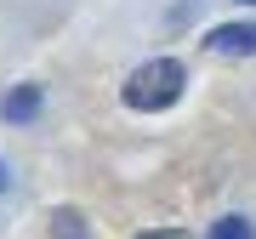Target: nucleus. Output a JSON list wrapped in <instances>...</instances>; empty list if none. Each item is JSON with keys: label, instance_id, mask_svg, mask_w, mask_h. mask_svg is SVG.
<instances>
[{"label": "nucleus", "instance_id": "nucleus-1", "mask_svg": "<svg viewBox=\"0 0 256 239\" xmlns=\"http://www.w3.org/2000/svg\"><path fill=\"white\" fill-rule=\"evenodd\" d=\"M182 86H188V68L176 63V57H148L142 68H131V80H126V108H137V114H154V108H171L176 97H182Z\"/></svg>", "mask_w": 256, "mask_h": 239}, {"label": "nucleus", "instance_id": "nucleus-2", "mask_svg": "<svg viewBox=\"0 0 256 239\" xmlns=\"http://www.w3.org/2000/svg\"><path fill=\"white\" fill-rule=\"evenodd\" d=\"M205 46L216 57H250L256 52V23H222V28H210Z\"/></svg>", "mask_w": 256, "mask_h": 239}, {"label": "nucleus", "instance_id": "nucleus-3", "mask_svg": "<svg viewBox=\"0 0 256 239\" xmlns=\"http://www.w3.org/2000/svg\"><path fill=\"white\" fill-rule=\"evenodd\" d=\"M0 114H6V120H34V114H40V86H18V92H6Z\"/></svg>", "mask_w": 256, "mask_h": 239}, {"label": "nucleus", "instance_id": "nucleus-4", "mask_svg": "<svg viewBox=\"0 0 256 239\" xmlns=\"http://www.w3.org/2000/svg\"><path fill=\"white\" fill-rule=\"evenodd\" d=\"M210 239H256V228H250V216H222L210 228Z\"/></svg>", "mask_w": 256, "mask_h": 239}, {"label": "nucleus", "instance_id": "nucleus-5", "mask_svg": "<svg viewBox=\"0 0 256 239\" xmlns=\"http://www.w3.org/2000/svg\"><path fill=\"white\" fill-rule=\"evenodd\" d=\"M52 222H57V234H63V239H80V216H74V211H57Z\"/></svg>", "mask_w": 256, "mask_h": 239}, {"label": "nucleus", "instance_id": "nucleus-6", "mask_svg": "<svg viewBox=\"0 0 256 239\" xmlns=\"http://www.w3.org/2000/svg\"><path fill=\"white\" fill-rule=\"evenodd\" d=\"M137 239H188V228H148V234H137Z\"/></svg>", "mask_w": 256, "mask_h": 239}, {"label": "nucleus", "instance_id": "nucleus-7", "mask_svg": "<svg viewBox=\"0 0 256 239\" xmlns=\"http://www.w3.org/2000/svg\"><path fill=\"white\" fill-rule=\"evenodd\" d=\"M0 188H6V166H0Z\"/></svg>", "mask_w": 256, "mask_h": 239}, {"label": "nucleus", "instance_id": "nucleus-8", "mask_svg": "<svg viewBox=\"0 0 256 239\" xmlns=\"http://www.w3.org/2000/svg\"><path fill=\"white\" fill-rule=\"evenodd\" d=\"M250 6H256V0H250Z\"/></svg>", "mask_w": 256, "mask_h": 239}]
</instances>
